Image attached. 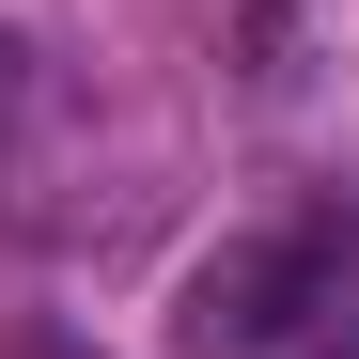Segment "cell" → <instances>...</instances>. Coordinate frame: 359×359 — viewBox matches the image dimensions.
<instances>
[{
	"instance_id": "obj_2",
	"label": "cell",
	"mask_w": 359,
	"mask_h": 359,
	"mask_svg": "<svg viewBox=\"0 0 359 359\" xmlns=\"http://www.w3.org/2000/svg\"><path fill=\"white\" fill-rule=\"evenodd\" d=\"M297 359H359V234H297Z\"/></svg>"
},
{
	"instance_id": "obj_1",
	"label": "cell",
	"mask_w": 359,
	"mask_h": 359,
	"mask_svg": "<svg viewBox=\"0 0 359 359\" xmlns=\"http://www.w3.org/2000/svg\"><path fill=\"white\" fill-rule=\"evenodd\" d=\"M188 359H297V234H250L188 281Z\"/></svg>"
},
{
	"instance_id": "obj_3",
	"label": "cell",
	"mask_w": 359,
	"mask_h": 359,
	"mask_svg": "<svg viewBox=\"0 0 359 359\" xmlns=\"http://www.w3.org/2000/svg\"><path fill=\"white\" fill-rule=\"evenodd\" d=\"M16 359H94V344H63V328H32V344H16Z\"/></svg>"
}]
</instances>
